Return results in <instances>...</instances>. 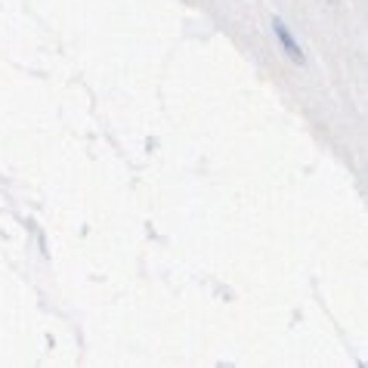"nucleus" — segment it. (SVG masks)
<instances>
[{"instance_id":"1","label":"nucleus","mask_w":368,"mask_h":368,"mask_svg":"<svg viewBox=\"0 0 368 368\" xmlns=\"http://www.w3.org/2000/svg\"><path fill=\"white\" fill-rule=\"evenodd\" d=\"M273 32H275V38H279L281 50H285V56L291 59L294 65H303V50H300V44H297V41H294L291 28H288L285 22L279 19V16H273Z\"/></svg>"}]
</instances>
